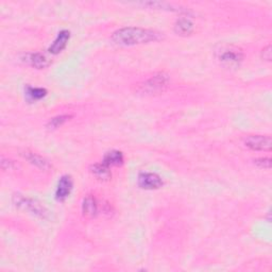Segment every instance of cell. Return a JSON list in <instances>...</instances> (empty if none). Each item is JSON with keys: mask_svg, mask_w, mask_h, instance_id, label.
<instances>
[{"mask_svg": "<svg viewBox=\"0 0 272 272\" xmlns=\"http://www.w3.org/2000/svg\"><path fill=\"white\" fill-rule=\"evenodd\" d=\"M162 38L161 33L140 27H125L115 31L112 40L115 44L120 46L143 45L152 42H158Z\"/></svg>", "mask_w": 272, "mask_h": 272, "instance_id": "obj_1", "label": "cell"}, {"mask_svg": "<svg viewBox=\"0 0 272 272\" xmlns=\"http://www.w3.org/2000/svg\"><path fill=\"white\" fill-rule=\"evenodd\" d=\"M169 83V76L165 73H159L139 84L138 92L143 95H159L166 91Z\"/></svg>", "mask_w": 272, "mask_h": 272, "instance_id": "obj_2", "label": "cell"}, {"mask_svg": "<svg viewBox=\"0 0 272 272\" xmlns=\"http://www.w3.org/2000/svg\"><path fill=\"white\" fill-rule=\"evenodd\" d=\"M218 61L228 68H236L244 61V52L235 46H223L217 51Z\"/></svg>", "mask_w": 272, "mask_h": 272, "instance_id": "obj_3", "label": "cell"}, {"mask_svg": "<svg viewBox=\"0 0 272 272\" xmlns=\"http://www.w3.org/2000/svg\"><path fill=\"white\" fill-rule=\"evenodd\" d=\"M14 203L16 207L27 210L38 217H41V218L48 217V211L45 209V207H43L42 204L40 202H37L36 200L24 197L22 195H15Z\"/></svg>", "mask_w": 272, "mask_h": 272, "instance_id": "obj_4", "label": "cell"}, {"mask_svg": "<svg viewBox=\"0 0 272 272\" xmlns=\"http://www.w3.org/2000/svg\"><path fill=\"white\" fill-rule=\"evenodd\" d=\"M246 147L254 151H270L272 141L268 135H250L244 141Z\"/></svg>", "mask_w": 272, "mask_h": 272, "instance_id": "obj_5", "label": "cell"}, {"mask_svg": "<svg viewBox=\"0 0 272 272\" xmlns=\"http://www.w3.org/2000/svg\"><path fill=\"white\" fill-rule=\"evenodd\" d=\"M139 186L143 189H158L162 187L163 185V180L162 178L157 173L152 172H142L140 173L139 179H138Z\"/></svg>", "mask_w": 272, "mask_h": 272, "instance_id": "obj_6", "label": "cell"}, {"mask_svg": "<svg viewBox=\"0 0 272 272\" xmlns=\"http://www.w3.org/2000/svg\"><path fill=\"white\" fill-rule=\"evenodd\" d=\"M74 182L71 176H63L59 183H57V187L55 191V198L57 201H65L67 197L71 195L73 190Z\"/></svg>", "mask_w": 272, "mask_h": 272, "instance_id": "obj_7", "label": "cell"}, {"mask_svg": "<svg viewBox=\"0 0 272 272\" xmlns=\"http://www.w3.org/2000/svg\"><path fill=\"white\" fill-rule=\"evenodd\" d=\"M99 211L98 201L93 195H87L82 201V213L86 218H94Z\"/></svg>", "mask_w": 272, "mask_h": 272, "instance_id": "obj_8", "label": "cell"}, {"mask_svg": "<svg viewBox=\"0 0 272 272\" xmlns=\"http://www.w3.org/2000/svg\"><path fill=\"white\" fill-rule=\"evenodd\" d=\"M27 62L36 70H44L51 64V60L45 53L34 52L26 55Z\"/></svg>", "mask_w": 272, "mask_h": 272, "instance_id": "obj_9", "label": "cell"}, {"mask_svg": "<svg viewBox=\"0 0 272 272\" xmlns=\"http://www.w3.org/2000/svg\"><path fill=\"white\" fill-rule=\"evenodd\" d=\"M71 38V32L68 30H62L59 34H57L56 38L54 40V42L51 44V46L49 47V53L51 54H57L60 53L62 50L65 49V47L70 41Z\"/></svg>", "mask_w": 272, "mask_h": 272, "instance_id": "obj_10", "label": "cell"}, {"mask_svg": "<svg viewBox=\"0 0 272 272\" xmlns=\"http://www.w3.org/2000/svg\"><path fill=\"white\" fill-rule=\"evenodd\" d=\"M22 154H23V157L27 161H29V163H31L32 165H34L35 167L40 168L42 170H48V169H50V167H51L50 163L48 162L45 158H43L42 155H40V154L31 152V151H28V150H26Z\"/></svg>", "mask_w": 272, "mask_h": 272, "instance_id": "obj_11", "label": "cell"}, {"mask_svg": "<svg viewBox=\"0 0 272 272\" xmlns=\"http://www.w3.org/2000/svg\"><path fill=\"white\" fill-rule=\"evenodd\" d=\"M91 172L93 176L99 181H109L112 178L110 167L103 162L92 165Z\"/></svg>", "mask_w": 272, "mask_h": 272, "instance_id": "obj_12", "label": "cell"}, {"mask_svg": "<svg viewBox=\"0 0 272 272\" xmlns=\"http://www.w3.org/2000/svg\"><path fill=\"white\" fill-rule=\"evenodd\" d=\"M174 31L179 35H189L193 31V24L190 19L186 17H181L178 19L176 25H174Z\"/></svg>", "mask_w": 272, "mask_h": 272, "instance_id": "obj_13", "label": "cell"}, {"mask_svg": "<svg viewBox=\"0 0 272 272\" xmlns=\"http://www.w3.org/2000/svg\"><path fill=\"white\" fill-rule=\"evenodd\" d=\"M103 163L105 165H108L109 167L121 166L123 164V154L118 150H112L106 152L103 158Z\"/></svg>", "mask_w": 272, "mask_h": 272, "instance_id": "obj_14", "label": "cell"}, {"mask_svg": "<svg viewBox=\"0 0 272 272\" xmlns=\"http://www.w3.org/2000/svg\"><path fill=\"white\" fill-rule=\"evenodd\" d=\"M26 95L30 100L37 101V100H41L44 98V97L47 95V91L45 89H42V87L27 86Z\"/></svg>", "mask_w": 272, "mask_h": 272, "instance_id": "obj_15", "label": "cell"}, {"mask_svg": "<svg viewBox=\"0 0 272 272\" xmlns=\"http://www.w3.org/2000/svg\"><path fill=\"white\" fill-rule=\"evenodd\" d=\"M68 119H70V116H67V115L56 116V117H53L50 119L49 123H48V127H49L50 129H56L61 127V125H63Z\"/></svg>", "mask_w": 272, "mask_h": 272, "instance_id": "obj_16", "label": "cell"}, {"mask_svg": "<svg viewBox=\"0 0 272 272\" xmlns=\"http://www.w3.org/2000/svg\"><path fill=\"white\" fill-rule=\"evenodd\" d=\"M254 164L257 165L259 168L264 169H270L271 168V160L268 158H260L254 160Z\"/></svg>", "mask_w": 272, "mask_h": 272, "instance_id": "obj_17", "label": "cell"}, {"mask_svg": "<svg viewBox=\"0 0 272 272\" xmlns=\"http://www.w3.org/2000/svg\"><path fill=\"white\" fill-rule=\"evenodd\" d=\"M271 46L268 45L267 47H265L263 51H261V57H263V59L265 61H268L270 62L271 61V57H272V51H271Z\"/></svg>", "mask_w": 272, "mask_h": 272, "instance_id": "obj_18", "label": "cell"}]
</instances>
